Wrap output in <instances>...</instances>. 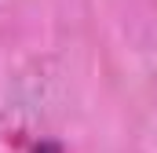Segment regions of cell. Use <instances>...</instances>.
<instances>
[]
</instances>
